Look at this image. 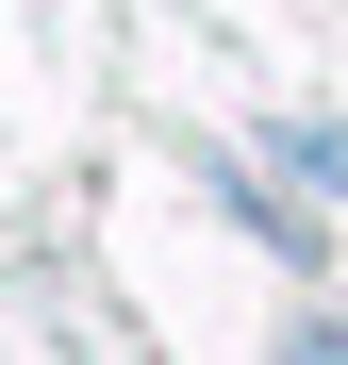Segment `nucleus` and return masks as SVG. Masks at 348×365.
<instances>
[{
    "mask_svg": "<svg viewBox=\"0 0 348 365\" xmlns=\"http://www.w3.org/2000/svg\"><path fill=\"white\" fill-rule=\"evenodd\" d=\"M282 365H348V316H299V332H282Z\"/></svg>",
    "mask_w": 348,
    "mask_h": 365,
    "instance_id": "1",
    "label": "nucleus"
}]
</instances>
